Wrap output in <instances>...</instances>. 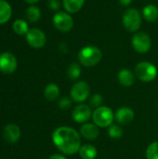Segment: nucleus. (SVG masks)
Here are the masks:
<instances>
[{
	"mask_svg": "<svg viewBox=\"0 0 158 159\" xmlns=\"http://www.w3.org/2000/svg\"><path fill=\"white\" fill-rule=\"evenodd\" d=\"M55 146L63 154L72 156L79 152L81 148V138L78 132L70 127H60L52 134Z\"/></svg>",
	"mask_w": 158,
	"mask_h": 159,
	"instance_id": "1",
	"label": "nucleus"
},
{
	"mask_svg": "<svg viewBox=\"0 0 158 159\" xmlns=\"http://www.w3.org/2000/svg\"><path fill=\"white\" fill-rule=\"evenodd\" d=\"M102 58L101 49L95 46H87L80 49L78 53V60L81 64L86 67H92L97 65Z\"/></svg>",
	"mask_w": 158,
	"mask_h": 159,
	"instance_id": "2",
	"label": "nucleus"
},
{
	"mask_svg": "<svg viewBox=\"0 0 158 159\" xmlns=\"http://www.w3.org/2000/svg\"><path fill=\"white\" fill-rule=\"evenodd\" d=\"M136 76L143 82H151L156 79L157 75L156 67L148 61H142L135 67Z\"/></svg>",
	"mask_w": 158,
	"mask_h": 159,
	"instance_id": "3",
	"label": "nucleus"
},
{
	"mask_svg": "<svg viewBox=\"0 0 158 159\" xmlns=\"http://www.w3.org/2000/svg\"><path fill=\"white\" fill-rule=\"evenodd\" d=\"M123 24L129 32H137L142 26L141 13L135 8H129L123 15Z\"/></svg>",
	"mask_w": 158,
	"mask_h": 159,
	"instance_id": "4",
	"label": "nucleus"
},
{
	"mask_svg": "<svg viewBox=\"0 0 158 159\" xmlns=\"http://www.w3.org/2000/svg\"><path fill=\"white\" fill-rule=\"evenodd\" d=\"M92 118L95 125L100 128H106L112 125L114 120V114L109 107L101 106L95 109L94 113L92 114Z\"/></svg>",
	"mask_w": 158,
	"mask_h": 159,
	"instance_id": "5",
	"label": "nucleus"
},
{
	"mask_svg": "<svg viewBox=\"0 0 158 159\" xmlns=\"http://www.w3.org/2000/svg\"><path fill=\"white\" fill-rule=\"evenodd\" d=\"M131 44L138 53H146L152 47V40L146 33L138 32L133 35Z\"/></svg>",
	"mask_w": 158,
	"mask_h": 159,
	"instance_id": "6",
	"label": "nucleus"
},
{
	"mask_svg": "<svg viewBox=\"0 0 158 159\" xmlns=\"http://www.w3.org/2000/svg\"><path fill=\"white\" fill-rule=\"evenodd\" d=\"M71 98L75 102H83L88 99L90 94V88L85 81L75 83L71 89Z\"/></svg>",
	"mask_w": 158,
	"mask_h": 159,
	"instance_id": "7",
	"label": "nucleus"
},
{
	"mask_svg": "<svg viewBox=\"0 0 158 159\" xmlns=\"http://www.w3.org/2000/svg\"><path fill=\"white\" fill-rule=\"evenodd\" d=\"M53 24L55 28L61 32H69L74 27V19L68 12H58L53 17Z\"/></svg>",
	"mask_w": 158,
	"mask_h": 159,
	"instance_id": "8",
	"label": "nucleus"
},
{
	"mask_svg": "<svg viewBox=\"0 0 158 159\" xmlns=\"http://www.w3.org/2000/svg\"><path fill=\"white\" fill-rule=\"evenodd\" d=\"M26 40L28 44L34 48H40L45 46L47 38L43 31L37 28H33L26 34Z\"/></svg>",
	"mask_w": 158,
	"mask_h": 159,
	"instance_id": "9",
	"label": "nucleus"
},
{
	"mask_svg": "<svg viewBox=\"0 0 158 159\" xmlns=\"http://www.w3.org/2000/svg\"><path fill=\"white\" fill-rule=\"evenodd\" d=\"M17 59L12 53L3 52L0 54V71L4 74H12L17 69Z\"/></svg>",
	"mask_w": 158,
	"mask_h": 159,
	"instance_id": "10",
	"label": "nucleus"
},
{
	"mask_svg": "<svg viewBox=\"0 0 158 159\" xmlns=\"http://www.w3.org/2000/svg\"><path fill=\"white\" fill-rule=\"evenodd\" d=\"M92 116L91 108L86 104L77 105L73 110V118L77 123H85L89 120Z\"/></svg>",
	"mask_w": 158,
	"mask_h": 159,
	"instance_id": "11",
	"label": "nucleus"
},
{
	"mask_svg": "<svg viewBox=\"0 0 158 159\" xmlns=\"http://www.w3.org/2000/svg\"><path fill=\"white\" fill-rule=\"evenodd\" d=\"M3 137L7 143H15L20 137V129L17 125L9 124L4 129Z\"/></svg>",
	"mask_w": 158,
	"mask_h": 159,
	"instance_id": "12",
	"label": "nucleus"
},
{
	"mask_svg": "<svg viewBox=\"0 0 158 159\" xmlns=\"http://www.w3.org/2000/svg\"><path fill=\"white\" fill-rule=\"evenodd\" d=\"M115 119L119 124H129L134 119V112L129 107H121L115 113Z\"/></svg>",
	"mask_w": 158,
	"mask_h": 159,
	"instance_id": "13",
	"label": "nucleus"
},
{
	"mask_svg": "<svg viewBox=\"0 0 158 159\" xmlns=\"http://www.w3.org/2000/svg\"><path fill=\"white\" fill-rule=\"evenodd\" d=\"M80 134L88 141H93L96 140L100 134V130L98 129L97 125L90 124V123H86L84 124L81 129H80Z\"/></svg>",
	"mask_w": 158,
	"mask_h": 159,
	"instance_id": "14",
	"label": "nucleus"
},
{
	"mask_svg": "<svg viewBox=\"0 0 158 159\" xmlns=\"http://www.w3.org/2000/svg\"><path fill=\"white\" fill-rule=\"evenodd\" d=\"M118 81L124 87H131L135 82L134 74L129 69H122L118 73Z\"/></svg>",
	"mask_w": 158,
	"mask_h": 159,
	"instance_id": "15",
	"label": "nucleus"
},
{
	"mask_svg": "<svg viewBox=\"0 0 158 159\" xmlns=\"http://www.w3.org/2000/svg\"><path fill=\"white\" fill-rule=\"evenodd\" d=\"M12 15L11 6L5 0H0V24H4L9 20Z\"/></svg>",
	"mask_w": 158,
	"mask_h": 159,
	"instance_id": "16",
	"label": "nucleus"
},
{
	"mask_svg": "<svg viewBox=\"0 0 158 159\" xmlns=\"http://www.w3.org/2000/svg\"><path fill=\"white\" fill-rule=\"evenodd\" d=\"M143 18L149 22H155L158 19V8L155 5H146L142 9Z\"/></svg>",
	"mask_w": 158,
	"mask_h": 159,
	"instance_id": "17",
	"label": "nucleus"
},
{
	"mask_svg": "<svg viewBox=\"0 0 158 159\" xmlns=\"http://www.w3.org/2000/svg\"><path fill=\"white\" fill-rule=\"evenodd\" d=\"M85 0H62L63 7L68 13H76L84 6Z\"/></svg>",
	"mask_w": 158,
	"mask_h": 159,
	"instance_id": "18",
	"label": "nucleus"
},
{
	"mask_svg": "<svg viewBox=\"0 0 158 159\" xmlns=\"http://www.w3.org/2000/svg\"><path fill=\"white\" fill-rule=\"evenodd\" d=\"M79 155L83 159H94L98 155V151L93 145L85 144L81 146L79 150Z\"/></svg>",
	"mask_w": 158,
	"mask_h": 159,
	"instance_id": "19",
	"label": "nucleus"
},
{
	"mask_svg": "<svg viewBox=\"0 0 158 159\" xmlns=\"http://www.w3.org/2000/svg\"><path fill=\"white\" fill-rule=\"evenodd\" d=\"M44 95L47 101H55L60 95V89L56 84H48L44 90Z\"/></svg>",
	"mask_w": 158,
	"mask_h": 159,
	"instance_id": "20",
	"label": "nucleus"
},
{
	"mask_svg": "<svg viewBox=\"0 0 158 159\" xmlns=\"http://www.w3.org/2000/svg\"><path fill=\"white\" fill-rule=\"evenodd\" d=\"M12 28H13V31L19 35L26 34L28 31L30 30L28 27V23L24 20H16L13 22Z\"/></svg>",
	"mask_w": 158,
	"mask_h": 159,
	"instance_id": "21",
	"label": "nucleus"
},
{
	"mask_svg": "<svg viewBox=\"0 0 158 159\" xmlns=\"http://www.w3.org/2000/svg\"><path fill=\"white\" fill-rule=\"evenodd\" d=\"M26 16L31 22H36L41 17V11L36 6H31L26 10Z\"/></svg>",
	"mask_w": 158,
	"mask_h": 159,
	"instance_id": "22",
	"label": "nucleus"
},
{
	"mask_svg": "<svg viewBox=\"0 0 158 159\" xmlns=\"http://www.w3.org/2000/svg\"><path fill=\"white\" fill-rule=\"evenodd\" d=\"M67 75H68L69 78L72 80L78 79L81 75L80 65L78 63H75V62L70 64V66L68 67V70H67Z\"/></svg>",
	"mask_w": 158,
	"mask_h": 159,
	"instance_id": "23",
	"label": "nucleus"
},
{
	"mask_svg": "<svg viewBox=\"0 0 158 159\" xmlns=\"http://www.w3.org/2000/svg\"><path fill=\"white\" fill-rule=\"evenodd\" d=\"M147 159H158V142L151 143L146 150Z\"/></svg>",
	"mask_w": 158,
	"mask_h": 159,
	"instance_id": "24",
	"label": "nucleus"
},
{
	"mask_svg": "<svg viewBox=\"0 0 158 159\" xmlns=\"http://www.w3.org/2000/svg\"><path fill=\"white\" fill-rule=\"evenodd\" d=\"M108 133H109V136L115 140H118L123 136V130L117 125H111L109 128Z\"/></svg>",
	"mask_w": 158,
	"mask_h": 159,
	"instance_id": "25",
	"label": "nucleus"
},
{
	"mask_svg": "<svg viewBox=\"0 0 158 159\" xmlns=\"http://www.w3.org/2000/svg\"><path fill=\"white\" fill-rule=\"evenodd\" d=\"M102 95H100V94H94L91 98H90V100H89V104H90V106L91 107H94V108H99V107H101V104L102 103Z\"/></svg>",
	"mask_w": 158,
	"mask_h": 159,
	"instance_id": "26",
	"label": "nucleus"
},
{
	"mask_svg": "<svg viewBox=\"0 0 158 159\" xmlns=\"http://www.w3.org/2000/svg\"><path fill=\"white\" fill-rule=\"evenodd\" d=\"M59 107L61 109V110H67V109H69L70 107H71V105H72V102H71V100L69 99V98H67V97H63V98H61L60 101H59Z\"/></svg>",
	"mask_w": 158,
	"mask_h": 159,
	"instance_id": "27",
	"label": "nucleus"
},
{
	"mask_svg": "<svg viewBox=\"0 0 158 159\" xmlns=\"http://www.w3.org/2000/svg\"><path fill=\"white\" fill-rule=\"evenodd\" d=\"M48 5L50 7L51 9H58L59 7H60V2L59 0H49L48 1Z\"/></svg>",
	"mask_w": 158,
	"mask_h": 159,
	"instance_id": "28",
	"label": "nucleus"
},
{
	"mask_svg": "<svg viewBox=\"0 0 158 159\" xmlns=\"http://www.w3.org/2000/svg\"><path fill=\"white\" fill-rule=\"evenodd\" d=\"M118 1H119V3H120L121 5H123V6H129V5H130L131 2H132V0H118Z\"/></svg>",
	"mask_w": 158,
	"mask_h": 159,
	"instance_id": "29",
	"label": "nucleus"
},
{
	"mask_svg": "<svg viewBox=\"0 0 158 159\" xmlns=\"http://www.w3.org/2000/svg\"><path fill=\"white\" fill-rule=\"evenodd\" d=\"M47 159H66L63 156H61V155H53L51 157H49Z\"/></svg>",
	"mask_w": 158,
	"mask_h": 159,
	"instance_id": "30",
	"label": "nucleus"
},
{
	"mask_svg": "<svg viewBox=\"0 0 158 159\" xmlns=\"http://www.w3.org/2000/svg\"><path fill=\"white\" fill-rule=\"evenodd\" d=\"M25 2H27L28 4H31V5H33V4H35V3H37L39 0H24Z\"/></svg>",
	"mask_w": 158,
	"mask_h": 159,
	"instance_id": "31",
	"label": "nucleus"
}]
</instances>
